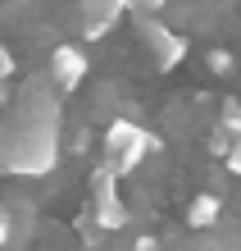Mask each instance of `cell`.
Returning a JSON list of instances; mask_svg holds the SVG:
<instances>
[{
	"mask_svg": "<svg viewBox=\"0 0 241 251\" xmlns=\"http://www.w3.org/2000/svg\"><path fill=\"white\" fill-rule=\"evenodd\" d=\"M150 146H155V142H150L146 128L128 124V119H114L110 132H105V169H110V174H132L146 160Z\"/></svg>",
	"mask_w": 241,
	"mask_h": 251,
	"instance_id": "cell-1",
	"label": "cell"
},
{
	"mask_svg": "<svg viewBox=\"0 0 241 251\" xmlns=\"http://www.w3.org/2000/svg\"><path fill=\"white\" fill-rule=\"evenodd\" d=\"M137 32H141V41L150 46V55H155V64L169 73V69H177L187 60V37H177V32H169L159 19H150V14H137Z\"/></svg>",
	"mask_w": 241,
	"mask_h": 251,
	"instance_id": "cell-2",
	"label": "cell"
},
{
	"mask_svg": "<svg viewBox=\"0 0 241 251\" xmlns=\"http://www.w3.org/2000/svg\"><path fill=\"white\" fill-rule=\"evenodd\" d=\"M50 78L73 92V87L87 78V50L82 46H55V55H50Z\"/></svg>",
	"mask_w": 241,
	"mask_h": 251,
	"instance_id": "cell-3",
	"label": "cell"
},
{
	"mask_svg": "<svg viewBox=\"0 0 241 251\" xmlns=\"http://www.w3.org/2000/svg\"><path fill=\"white\" fill-rule=\"evenodd\" d=\"M91 219H96L105 233H114V228L128 224V210H123V201H118V192H114V197H96L91 201Z\"/></svg>",
	"mask_w": 241,
	"mask_h": 251,
	"instance_id": "cell-4",
	"label": "cell"
},
{
	"mask_svg": "<svg viewBox=\"0 0 241 251\" xmlns=\"http://www.w3.org/2000/svg\"><path fill=\"white\" fill-rule=\"evenodd\" d=\"M219 210H223V197H214V192H200L191 205H187V224L191 228H209L219 219Z\"/></svg>",
	"mask_w": 241,
	"mask_h": 251,
	"instance_id": "cell-5",
	"label": "cell"
},
{
	"mask_svg": "<svg viewBox=\"0 0 241 251\" xmlns=\"http://www.w3.org/2000/svg\"><path fill=\"white\" fill-rule=\"evenodd\" d=\"M219 124L228 128L232 137L241 132V100H237V96H228V100H223V105H219Z\"/></svg>",
	"mask_w": 241,
	"mask_h": 251,
	"instance_id": "cell-6",
	"label": "cell"
},
{
	"mask_svg": "<svg viewBox=\"0 0 241 251\" xmlns=\"http://www.w3.org/2000/svg\"><path fill=\"white\" fill-rule=\"evenodd\" d=\"M228 146H232V132L223 128V124H214V132H209V155L223 160V151H228Z\"/></svg>",
	"mask_w": 241,
	"mask_h": 251,
	"instance_id": "cell-7",
	"label": "cell"
},
{
	"mask_svg": "<svg viewBox=\"0 0 241 251\" xmlns=\"http://www.w3.org/2000/svg\"><path fill=\"white\" fill-rule=\"evenodd\" d=\"M205 64H209V73H228V69H232V55H228V50H209Z\"/></svg>",
	"mask_w": 241,
	"mask_h": 251,
	"instance_id": "cell-8",
	"label": "cell"
},
{
	"mask_svg": "<svg viewBox=\"0 0 241 251\" xmlns=\"http://www.w3.org/2000/svg\"><path fill=\"white\" fill-rule=\"evenodd\" d=\"M223 160H228V169H232L237 178H241V132L232 137V146H228V151H223Z\"/></svg>",
	"mask_w": 241,
	"mask_h": 251,
	"instance_id": "cell-9",
	"label": "cell"
},
{
	"mask_svg": "<svg viewBox=\"0 0 241 251\" xmlns=\"http://www.w3.org/2000/svg\"><path fill=\"white\" fill-rule=\"evenodd\" d=\"M128 9H137V14H155V9H164V0H128Z\"/></svg>",
	"mask_w": 241,
	"mask_h": 251,
	"instance_id": "cell-10",
	"label": "cell"
},
{
	"mask_svg": "<svg viewBox=\"0 0 241 251\" xmlns=\"http://www.w3.org/2000/svg\"><path fill=\"white\" fill-rule=\"evenodd\" d=\"M132 251H159V242H155V238H137V247H132Z\"/></svg>",
	"mask_w": 241,
	"mask_h": 251,
	"instance_id": "cell-11",
	"label": "cell"
},
{
	"mask_svg": "<svg viewBox=\"0 0 241 251\" xmlns=\"http://www.w3.org/2000/svg\"><path fill=\"white\" fill-rule=\"evenodd\" d=\"M9 238V215H5V205H0V242Z\"/></svg>",
	"mask_w": 241,
	"mask_h": 251,
	"instance_id": "cell-12",
	"label": "cell"
}]
</instances>
